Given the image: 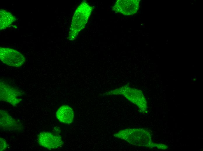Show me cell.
I'll use <instances>...</instances> for the list:
<instances>
[{
	"label": "cell",
	"instance_id": "cell-7",
	"mask_svg": "<svg viewBox=\"0 0 203 151\" xmlns=\"http://www.w3.org/2000/svg\"><path fill=\"white\" fill-rule=\"evenodd\" d=\"M0 30L9 26L16 20L15 17L11 13L3 9L0 10Z\"/></svg>",
	"mask_w": 203,
	"mask_h": 151
},
{
	"label": "cell",
	"instance_id": "cell-6",
	"mask_svg": "<svg viewBox=\"0 0 203 151\" xmlns=\"http://www.w3.org/2000/svg\"><path fill=\"white\" fill-rule=\"evenodd\" d=\"M74 116L72 109L66 105L61 106L56 113V117L60 122L68 124L72 122Z\"/></svg>",
	"mask_w": 203,
	"mask_h": 151
},
{
	"label": "cell",
	"instance_id": "cell-8",
	"mask_svg": "<svg viewBox=\"0 0 203 151\" xmlns=\"http://www.w3.org/2000/svg\"><path fill=\"white\" fill-rule=\"evenodd\" d=\"M5 88L6 89L4 88V89L6 91L1 89V91L4 92L6 93L1 92V95L3 94V95H6L1 96V99H4V100L9 103L13 105L18 103V102L19 101L16 98L17 96H18V95L16 94V92L14 91V89L10 87H7L6 86V87H5Z\"/></svg>",
	"mask_w": 203,
	"mask_h": 151
},
{
	"label": "cell",
	"instance_id": "cell-5",
	"mask_svg": "<svg viewBox=\"0 0 203 151\" xmlns=\"http://www.w3.org/2000/svg\"><path fill=\"white\" fill-rule=\"evenodd\" d=\"M38 141L41 146L49 149L57 148L63 142L60 137L49 132H43L38 135Z\"/></svg>",
	"mask_w": 203,
	"mask_h": 151
},
{
	"label": "cell",
	"instance_id": "cell-3",
	"mask_svg": "<svg viewBox=\"0 0 203 151\" xmlns=\"http://www.w3.org/2000/svg\"><path fill=\"white\" fill-rule=\"evenodd\" d=\"M0 59L8 65L17 67L23 65L25 61L24 56L19 52L13 49L1 47Z\"/></svg>",
	"mask_w": 203,
	"mask_h": 151
},
{
	"label": "cell",
	"instance_id": "cell-9",
	"mask_svg": "<svg viewBox=\"0 0 203 151\" xmlns=\"http://www.w3.org/2000/svg\"><path fill=\"white\" fill-rule=\"evenodd\" d=\"M155 147L160 149L165 150L168 147L166 145L161 143H156Z\"/></svg>",
	"mask_w": 203,
	"mask_h": 151
},
{
	"label": "cell",
	"instance_id": "cell-1",
	"mask_svg": "<svg viewBox=\"0 0 203 151\" xmlns=\"http://www.w3.org/2000/svg\"><path fill=\"white\" fill-rule=\"evenodd\" d=\"M114 136L136 146L150 148L155 147L156 143L152 142L150 132L143 129L131 128L121 130L114 134Z\"/></svg>",
	"mask_w": 203,
	"mask_h": 151
},
{
	"label": "cell",
	"instance_id": "cell-4",
	"mask_svg": "<svg viewBox=\"0 0 203 151\" xmlns=\"http://www.w3.org/2000/svg\"><path fill=\"white\" fill-rule=\"evenodd\" d=\"M139 3L138 0H118L113 5V10L125 15H133L137 12Z\"/></svg>",
	"mask_w": 203,
	"mask_h": 151
},
{
	"label": "cell",
	"instance_id": "cell-2",
	"mask_svg": "<svg viewBox=\"0 0 203 151\" xmlns=\"http://www.w3.org/2000/svg\"><path fill=\"white\" fill-rule=\"evenodd\" d=\"M92 8L85 2L81 3L76 9L72 19L68 39L74 40L84 27L91 15Z\"/></svg>",
	"mask_w": 203,
	"mask_h": 151
}]
</instances>
